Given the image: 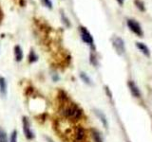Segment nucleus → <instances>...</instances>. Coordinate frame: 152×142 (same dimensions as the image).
Wrapping results in <instances>:
<instances>
[{
	"label": "nucleus",
	"mask_w": 152,
	"mask_h": 142,
	"mask_svg": "<svg viewBox=\"0 0 152 142\" xmlns=\"http://www.w3.org/2000/svg\"><path fill=\"white\" fill-rule=\"evenodd\" d=\"M60 114L66 118V120L72 121V122H76L80 120L84 116L83 109L81 108L78 104H76L70 101L61 104Z\"/></svg>",
	"instance_id": "nucleus-1"
},
{
	"label": "nucleus",
	"mask_w": 152,
	"mask_h": 142,
	"mask_svg": "<svg viewBox=\"0 0 152 142\" xmlns=\"http://www.w3.org/2000/svg\"><path fill=\"white\" fill-rule=\"evenodd\" d=\"M79 31H80V35H81V39L82 41L87 44L88 46H89L91 47L92 51H94L95 49V45H94V39L91 35V33L88 31V30L86 27L80 26L79 27Z\"/></svg>",
	"instance_id": "nucleus-2"
},
{
	"label": "nucleus",
	"mask_w": 152,
	"mask_h": 142,
	"mask_svg": "<svg viewBox=\"0 0 152 142\" xmlns=\"http://www.w3.org/2000/svg\"><path fill=\"white\" fill-rule=\"evenodd\" d=\"M22 129H23V134L28 140H32L35 137L34 132L31 130V120L27 116L22 117Z\"/></svg>",
	"instance_id": "nucleus-3"
},
{
	"label": "nucleus",
	"mask_w": 152,
	"mask_h": 142,
	"mask_svg": "<svg viewBox=\"0 0 152 142\" xmlns=\"http://www.w3.org/2000/svg\"><path fill=\"white\" fill-rule=\"evenodd\" d=\"M112 43V46L113 49H115L116 53L118 55H124L126 52V45H125V41L122 37L120 36H113L111 39Z\"/></svg>",
	"instance_id": "nucleus-4"
},
{
	"label": "nucleus",
	"mask_w": 152,
	"mask_h": 142,
	"mask_svg": "<svg viewBox=\"0 0 152 142\" xmlns=\"http://www.w3.org/2000/svg\"><path fill=\"white\" fill-rule=\"evenodd\" d=\"M126 25L128 28H129V30L134 33L135 35H137L138 37L144 36V30H142L141 24L137 20H135V19H127Z\"/></svg>",
	"instance_id": "nucleus-5"
},
{
	"label": "nucleus",
	"mask_w": 152,
	"mask_h": 142,
	"mask_svg": "<svg viewBox=\"0 0 152 142\" xmlns=\"http://www.w3.org/2000/svg\"><path fill=\"white\" fill-rule=\"evenodd\" d=\"M72 138L74 142H85L87 138V132L83 126H76L73 131Z\"/></svg>",
	"instance_id": "nucleus-6"
},
{
	"label": "nucleus",
	"mask_w": 152,
	"mask_h": 142,
	"mask_svg": "<svg viewBox=\"0 0 152 142\" xmlns=\"http://www.w3.org/2000/svg\"><path fill=\"white\" fill-rule=\"evenodd\" d=\"M127 86H128V89H129V91L131 93V95L134 98L136 99H140L141 96H142V93H141V90L139 88V86L136 84V83L134 80H129L127 82Z\"/></svg>",
	"instance_id": "nucleus-7"
},
{
	"label": "nucleus",
	"mask_w": 152,
	"mask_h": 142,
	"mask_svg": "<svg viewBox=\"0 0 152 142\" xmlns=\"http://www.w3.org/2000/svg\"><path fill=\"white\" fill-rule=\"evenodd\" d=\"M89 133H90V135H91L92 139H93V142H104L102 133L100 132L98 129H96V128H90Z\"/></svg>",
	"instance_id": "nucleus-8"
},
{
	"label": "nucleus",
	"mask_w": 152,
	"mask_h": 142,
	"mask_svg": "<svg viewBox=\"0 0 152 142\" xmlns=\"http://www.w3.org/2000/svg\"><path fill=\"white\" fill-rule=\"evenodd\" d=\"M93 112L95 114V116H96L99 118V120L101 121V123L104 125V127L107 129V127H108V121H107V118L106 115L104 114V112H102L101 110H99V109H94Z\"/></svg>",
	"instance_id": "nucleus-9"
},
{
	"label": "nucleus",
	"mask_w": 152,
	"mask_h": 142,
	"mask_svg": "<svg viewBox=\"0 0 152 142\" xmlns=\"http://www.w3.org/2000/svg\"><path fill=\"white\" fill-rule=\"evenodd\" d=\"M8 94V83L7 80L3 76H0V95L1 97L5 98Z\"/></svg>",
	"instance_id": "nucleus-10"
},
{
	"label": "nucleus",
	"mask_w": 152,
	"mask_h": 142,
	"mask_svg": "<svg viewBox=\"0 0 152 142\" xmlns=\"http://www.w3.org/2000/svg\"><path fill=\"white\" fill-rule=\"evenodd\" d=\"M136 46H137V49H139L145 57L149 58L150 57V49H149V47L145 44V43L136 42Z\"/></svg>",
	"instance_id": "nucleus-11"
},
{
	"label": "nucleus",
	"mask_w": 152,
	"mask_h": 142,
	"mask_svg": "<svg viewBox=\"0 0 152 142\" xmlns=\"http://www.w3.org/2000/svg\"><path fill=\"white\" fill-rule=\"evenodd\" d=\"M13 54H14V59L17 62V63H20L24 58V53H23V49L20 46H14L13 49Z\"/></svg>",
	"instance_id": "nucleus-12"
},
{
	"label": "nucleus",
	"mask_w": 152,
	"mask_h": 142,
	"mask_svg": "<svg viewBox=\"0 0 152 142\" xmlns=\"http://www.w3.org/2000/svg\"><path fill=\"white\" fill-rule=\"evenodd\" d=\"M28 63L30 64H34L38 61L39 59V57H38L37 53L34 51V49H31L30 53H28Z\"/></svg>",
	"instance_id": "nucleus-13"
},
{
	"label": "nucleus",
	"mask_w": 152,
	"mask_h": 142,
	"mask_svg": "<svg viewBox=\"0 0 152 142\" xmlns=\"http://www.w3.org/2000/svg\"><path fill=\"white\" fill-rule=\"evenodd\" d=\"M80 78H81V80H82L86 84L92 85V80H91V79H90V77L86 72H83V71H81V72H80Z\"/></svg>",
	"instance_id": "nucleus-14"
},
{
	"label": "nucleus",
	"mask_w": 152,
	"mask_h": 142,
	"mask_svg": "<svg viewBox=\"0 0 152 142\" xmlns=\"http://www.w3.org/2000/svg\"><path fill=\"white\" fill-rule=\"evenodd\" d=\"M0 142H9V136L7 132L0 127Z\"/></svg>",
	"instance_id": "nucleus-15"
},
{
	"label": "nucleus",
	"mask_w": 152,
	"mask_h": 142,
	"mask_svg": "<svg viewBox=\"0 0 152 142\" xmlns=\"http://www.w3.org/2000/svg\"><path fill=\"white\" fill-rule=\"evenodd\" d=\"M134 4L137 7V9L141 12H145V3L142 1V0H134Z\"/></svg>",
	"instance_id": "nucleus-16"
},
{
	"label": "nucleus",
	"mask_w": 152,
	"mask_h": 142,
	"mask_svg": "<svg viewBox=\"0 0 152 142\" xmlns=\"http://www.w3.org/2000/svg\"><path fill=\"white\" fill-rule=\"evenodd\" d=\"M9 142H18V133L16 130H13L9 137Z\"/></svg>",
	"instance_id": "nucleus-17"
},
{
	"label": "nucleus",
	"mask_w": 152,
	"mask_h": 142,
	"mask_svg": "<svg viewBox=\"0 0 152 142\" xmlns=\"http://www.w3.org/2000/svg\"><path fill=\"white\" fill-rule=\"evenodd\" d=\"M89 62H90V64H91L93 66H98V64H99V63H98V59H97V57H96V55H95L94 53H93V51L90 53V56H89Z\"/></svg>",
	"instance_id": "nucleus-18"
},
{
	"label": "nucleus",
	"mask_w": 152,
	"mask_h": 142,
	"mask_svg": "<svg viewBox=\"0 0 152 142\" xmlns=\"http://www.w3.org/2000/svg\"><path fill=\"white\" fill-rule=\"evenodd\" d=\"M61 19H62V22L64 23V25H65L66 27H68V28L70 27V22H69V18L65 15V13H64L63 11H61Z\"/></svg>",
	"instance_id": "nucleus-19"
},
{
	"label": "nucleus",
	"mask_w": 152,
	"mask_h": 142,
	"mask_svg": "<svg viewBox=\"0 0 152 142\" xmlns=\"http://www.w3.org/2000/svg\"><path fill=\"white\" fill-rule=\"evenodd\" d=\"M41 2H42V4L44 5L46 8L50 9H52V2H51V0H41Z\"/></svg>",
	"instance_id": "nucleus-20"
},
{
	"label": "nucleus",
	"mask_w": 152,
	"mask_h": 142,
	"mask_svg": "<svg viewBox=\"0 0 152 142\" xmlns=\"http://www.w3.org/2000/svg\"><path fill=\"white\" fill-rule=\"evenodd\" d=\"M51 77H52V80H53V82H57V80H59V76H58V74H56V73L52 74Z\"/></svg>",
	"instance_id": "nucleus-21"
},
{
	"label": "nucleus",
	"mask_w": 152,
	"mask_h": 142,
	"mask_svg": "<svg viewBox=\"0 0 152 142\" xmlns=\"http://www.w3.org/2000/svg\"><path fill=\"white\" fill-rule=\"evenodd\" d=\"M3 17H4V14H3V12L2 9H0V24L2 23V20H3Z\"/></svg>",
	"instance_id": "nucleus-22"
},
{
	"label": "nucleus",
	"mask_w": 152,
	"mask_h": 142,
	"mask_svg": "<svg viewBox=\"0 0 152 142\" xmlns=\"http://www.w3.org/2000/svg\"><path fill=\"white\" fill-rule=\"evenodd\" d=\"M45 139H46V141H47V142H54L53 140H52V139L50 138V136H47V135L45 136Z\"/></svg>",
	"instance_id": "nucleus-23"
},
{
	"label": "nucleus",
	"mask_w": 152,
	"mask_h": 142,
	"mask_svg": "<svg viewBox=\"0 0 152 142\" xmlns=\"http://www.w3.org/2000/svg\"><path fill=\"white\" fill-rule=\"evenodd\" d=\"M116 1L119 5H120V6H123L124 3H125V0H116Z\"/></svg>",
	"instance_id": "nucleus-24"
}]
</instances>
